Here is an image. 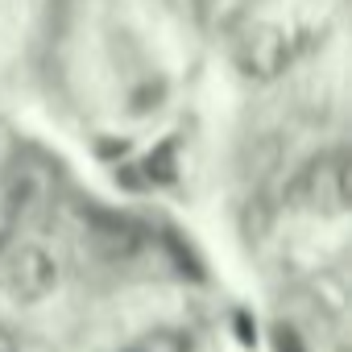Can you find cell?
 Listing matches in <instances>:
<instances>
[{
  "label": "cell",
  "instance_id": "4",
  "mask_svg": "<svg viewBox=\"0 0 352 352\" xmlns=\"http://www.w3.org/2000/svg\"><path fill=\"white\" fill-rule=\"evenodd\" d=\"M124 352H191V336L179 331V327H157V331H145Z\"/></svg>",
  "mask_w": 352,
  "mask_h": 352
},
{
  "label": "cell",
  "instance_id": "5",
  "mask_svg": "<svg viewBox=\"0 0 352 352\" xmlns=\"http://www.w3.org/2000/svg\"><path fill=\"white\" fill-rule=\"evenodd\" d=\"M0 352H21V344H17V336L9 327H0Z\"/></svg>",
  "mask_w": 352,
  "mask_h": 352
},
{
  "label": "cell",
  "instance_id": "3",
  "mask_svg": "<svg viewBox=\"0 0 352 352\" xmlns=\"http://www.w3.org/2000/svg\"><path fill=\"white\" fill-rule=\"evenodd\" d=\"M236 58H241L245 75L274 79V75L286 67V58H290V42H286V34H282L278 25H257V30H249V34L241 38Z\"/></svg>",
  "mask_w": 352,
  "mask_h": 352
},
{
  "label": "cell",
  "instance_id": "1",
  "mask_svg": "<svg viewBox=\"0 0 352 352\" xmlns=\"http://www.w3.org/2000/svg\"><path fill=\"white\" fill-rule=\"evenodd\" d=\"M0 282L9 286L13 298L38 302V298H46V294L54 290L58 270H54V261H50L38 245H17L5 261H0Z\"/></svg>",
  "mask_w": 352,
  "mask_h": 352
},
{
  "label": "cell",
  "instance_id": "2",
  "mask_svg": "<svg viewBox=\"0 0 352 352\" xmlns=\"http://www.w3.org/2000/svg\"><path fill=\"white\" fill-rule=\"evenodd\" d=\"M302 199L311 212H323V216H340L344 204H348V170H344V157H319L311 162V170L302 174Z\"/></svg>",
  "mask_w": 352,
  "mask_h": 352
},
{
  "label": "cell",
  "instance_id": "6",
  "mask_svg": "<svg viewBox=\"0 0 352 352\" xmlns=\"http://www.w3.org/2000/svg\"><path fill=\"white\" fill-rule=\"evenodd\" d=\"M278 352H298V344H294V331H278Z\"/></svg>",
  "mask_w": 352,
  "mask_h": 352
}]
</instances>
